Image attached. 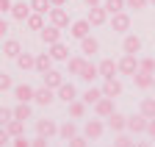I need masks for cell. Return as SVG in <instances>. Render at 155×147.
<instances>
[{"instance_id":"6da1fadb","label":"cell","mask_w":155,"mask_h":147,"mask_svg":"<svg viewBox=\"0 0 155 147\" xmlns=\"http://www.w3.org/2000/svg\"><path fill=\"white\" fill-rule=\"evenodd\" d=\"M116 67H119V75H136V72H139V58L133 56V53H125V56L116 61Z\"/></svg>"},{"instance_id":"7a4b0ae2","label":"cell","mask_w":155,"mask_h":147,"mask_svg":"<svg viewBox=\"0 0 155 147\" xmlns=\"http://www.w3.org/2000/svg\"><path fill=\"white\" fill-rule=\"evenodd\" d=\"M39 39H42L47 47L55 45V42H61V28H58V25H45L42 31H39Z\"/></svg>"},{"instance_id":"3957f363","label":"cell","mask_w":155,"mask_h":147,"mask_svg":"<svg viewBox=\"0 0 155 147\" xmlns=\"http://www.w3.org/2000/svg\"><path fill=\"white\" fill-rule=\"evenodd\" d=\"M50 25L67 28V25H69V11H67L64 6H53V8H50Z\"/></svg>"},{"instance_id":"277c9868","label":"cell","mask_w":155,"mask_h":147,"mask_svg":"<svg viewBox=\"0 0 155 147\" xmlns=\"http://www.w3.org/2000/svg\"><path fill=\"white\" fill-rule=\"evenodd\" d=\"M103 131H105V125H103V119H89V122L83 125V136H86L89 142H94V139H100V136H103Z\"/></svg>"},{"instance_id":"5b68a950","label":"cell","mask_w":155,"mask_h":147,"mask_svg":"<svg viewBox=\"0 0 155 147\" xmlns=\"http://www.w3.org/2000/svg\"><path fill=\"white\" fill-rule=\"evenodd\" d=\"M111 28H114L116 33H127V31H130V14H127V11L111 14Z\"/></svg>"},{"instance_id":"8992f818","label":"cell","mask_w":155,"mask_h":147,"mask_svg":"<svg viewBox=\"0 0 155 147\" xmlns=\"http://www.w3.org/2000/svg\"><path fill=\"white\" fill-rule=\"evenodd\" d=\"M94 111H97V117H100V119H108L114 111H116V108H114V97H100V100H97L94 103Z\"/></svg>"},{"instance_id":"52a82bcc","label":"cell","mask_w":155,"mask_h":147,"mask_svg":"<svg viewBox=\"0 0 155 147\" xmlns=\"http://www.w3.org/2000/svg\"><path fill=\"white\" fill-rule=\"evenodd\" d=\"M86 20H89L91 25H105V22H108V8H105V6H91Z\"/></svg>"},{"instance_id":"ba28073f","label":"cell","mask_w":155,"mask_h":147,"mask_svg":"<svg viewBox=\"0 0 155 147\" xmlns=\"http://www.w3.org/2000/svg\"><path fill=\"white\" fill-rule=\"evenodd\" d=\"M147 117L139 111V114H136V117H127V131L130 133H147Z\"/></svg>"},{"instance_id":"9c48e42d","label":"cell","mask_w":155,"mask_h":147,"mask_svg":"<svg viewBox=\"0 0 155 147\" xmlns=\"http://www.w3.org/2000/svg\"><path fill=\"white\" fill-rule=\"evenodd\" d=\"M14 97H17V103H31L36 97V89L28 83H19V86H14Z\"/></svg>"},{"instance_id":"30bf717a","label":"cell","mask_w":155,"mask_h":147,"mask_svg":"<svg viewBox=\"0 0 155 147\" xmlns=\"http://www.w3.org/2000/svg\"><path fill=\"white\" fill-rule=\"evenodd\" d=\"M55 97H58V95H55V89H50V86H39V89H36L33 103H39V105H50Z\"/></svg>"},{"instance_id":"8fae6325","label":"cell","mask_w":155,"mask_h":147,"mask_svg":"<svg viewBox=\"0 0 155 147\" xmlns=\"http://www.w3.org/2000/svg\"><path fill=\"white\" fill-rule=\"evenodd\" d=\"M108 128L114 133H122V131H127V117L125 114H119V111H114L111 117H108Z\"/></svg>"},{"instance_id":"7c38bea8","label":"cell","mask_w":155,"mask_h":147,"mask_svg":"<svg viewBox=\"0 0 155 147\" xmlns=\"http://www.w3.org/2000/svg\"><path fill=\"white\" fill-rule=\"evenodd\" d=\"M31 11H33V8H31V3H25V0H22V3H14L8 14L14 17V20H19V22H25L28 17H31Z\"/></svg>"},{"instance_id":"4fadbf2b","label":"cell","mask_w":155,"mask_h":147,"mask_svg":"<svg viewBox=\"0 0 155 147\" xmlns=\"http://www.w3.org/2000/svg\"><path fill=\"white\" fill-rule=\"evenodd\" d=\"M42 78H45V86H50V89H55V92L67 83V81H64V75H61V72H55V69H47Z\"/></svg>"},{"instance_id":"5bb4252c","label":"cell","mask_w":155,"mask_h":147,"mask_svg":"<svg viewBox=\"0 0 155 147\" xmlns=\"http://www.w3.org/2000/svg\"><path fill=\"white\" fill-rule=\"evenodd\" d=\"M47 53L53 56V61H67V58H69V47H67L64 42H55V45H50V47H47Z\"/></svg>"},{"instance_id":"9a60e30c","label":"cell","mask_w":155,"mask_h":147,"mask_svg":"<svg viewBox=\"0 0 155 147\" xmlns=\"http://www.w3.org/2000/svg\"><path fill=\"white\" fill-rule=\"evenodd\" d=\"M36 133L50 139V136H55V133H58V125H55L53 119H39V122H36Z\"/></svg>"},{"instance_id":"2e32d148","label":"cell","mask_w":155,"mask_h":147,"mask_svg":"<svg viewBox=\"0 0 155 147\" xmlns=\"http://www.w3.org/2000/svg\"><path fill=\"white\" fill-rule=\"evenodd\" d=\"M89 31H91V22H89V20H75L69 33L75 36V39H86V36H89Z\"/></svg>"},{"instance_id":"e0dca14e","label":"cell","mask_w":155,"mask_h":147,"mask_svg":"<svg viewBox=\"0 0 155 147\" xmlns=\"http://www.w3.org/2000/svg\"><path fill=\"white\" fill-rule=\"evenodd\" d=\"M152 81H155V75H152V72H144V69H139V72L133 75L136 89H150V86H152Z\"/></svg>"},{"instance_id":"ac0fdd59","label":"cell","mask_w":155,"mask_h":147,"mask_svg":"<svg viewBox=\"0 0 155 147\" xmlns=\"http://www.w3.org/2000/svg\"><path fill=\"white\" fill-rule=\"evenodd\" d=\"M103 95H105V97H119V95H122V83L116 81V78H108V81L103 83Z\"/></svg>"},{"instance_id":"d6986e66","label":"cell","mask_w":155,"mask_h":147,"mask_svg":"<svg viewBox=\"0 0 155 147\" xmlns=\"http://www.w3.org/2000/svg\"><path fill=\"white\" fill-rule=\"evenodd\" d=\"M19 53H22V45H19L17 39H6L3 42V56L6 58H17Z\"/></svg>"},{"instance_id":"ffe728a7","label":"cell","mask_w":155,"mask_h":147,"mask_svg":"<svg viewBox=\"0 0 155 147\" xmlns=\"http://www.w3.org/2000/svg\"><path fill=\"white\" fill-rule=\"evenodd\" d=\"M97 67H100V78H105V81H108V78H114L116 72H119V67H116L111 58H103V61L97 64Z\"/></svg>"},{"instance_id":"44dd1931","label":"cell","mask_w":155,"mask_h":147,"mask_svg":"<svg viewBox=\"0 0 155 147\" xmlns=\"http://www.w3.org/2000/svg\"><path fill=\"white\" fill-rule=\"evenodd\" d=\"M122 50L136 56V53L141 50V39H139V36H133V33H127V36H125V42H122Z\"/></svg>"},{"instance_id":"7402d4cb","label":"cell","mask_w":155,"mask_h":147,"mask_svg":"<svg viewBox=\"0 0 155 147\" xmlns=\"http://www.w3.org/2000/svg\"><path fill=\"white\" fill-rule=\"evenodd\" d=\"M55 95H58V100H64L67 105H69L72 100H78V92H75V86H72V83H64L61 89L55 92Z\"/></svg>"},{"instance_id":"603a6c76","label":"cell","mask_w":155,"mask_h":147,"mask_svg":"<svg viewBox=\"0 0 155 147\" xmlns=\"http://www.w3.org/2000/svg\"><path fill=\"white\" fill-rule=\"evenodd\" d=\"M58 136H61L64 142H69V139H75V136H78V125L67 119L64 125H58Z\"/></svg>"},{"instance_id":"cb8c5ba5","label":"cell","mask_w":155,"mask_h":147,"mask_svg":"<svg viewBox=\"0 0 155 147\" xmlns=\"http://www.w3.org/2000/svg\"><path fill=\"white\" fill-rule=\"evenodd\" d=\"M97 50H100V42H97L94 36H86V39H81V53H83V56H94Z\"/></svg>"},{"instance_id":"d4e9b609","label":"cell","mask_w":155,"mask_h":147,"mask_svg":"<svg viewBox=\"0 0 155 147\" xmlns=\"http://www.w3.org/2000/svg\"><path fill=\"white\" fill-rule=\"evenodd\" d=\"M47 69H53V56H50V53H39V56H36V72L45 75Z\"/></svg>"},{"instance_id":"484cf974","label":"cell","mask_w":155,"mask_h":147,"mask_svg":"<svg viewBox=\"0 0 155 147\" xmlns=\"http://www.w3.org/2000/svg\"><path fill=\"white\" fill-rule=\"evenodd\" d=\"M67 64H69V75H78V78H81V72L86 67V58L83 56H72V58H67Z\"/></svg>"},{"instance_id":"4316f807","label":"cell","mask_w":155,"mask_h":147,"mask_svg":"<svg viewBox=\"0 0 155 147\" xmlns=\"http://www.w3.org/2000/svg\"><path fill=\"white\" fill-rule=\"evenodd\" d=\"M94 78H100V67H97V64H91V61H86V67H83V72H81V81L91 83Z\"/></svg>"},{"instance_id":"83f0119b","label":"cell","mask_w":155,"mask_h":147,"mask_svg":"<svg viewBox=\"0 0 155 147\" xmlns=\"http://www.w3.org/2000/svg\"><path fill=\"white\" fill-rule=\"evenodd\" d=\"M69 117L72 119H83L86 117V103L83 100H72L69 103Z\"/></svg>"},{"instance_id":"f1b7e54d","label":"cell","mask_w":155,"mask_h":147,"mask_svg":"<svg viewBox=\"0 0 155 147\" xmlns=\"http://www.w3.org/2000/svg\"><path fill=\"white\" fill-rule=\"evenodd\" d=\"M25 25H28L31 31H42V28H45V14H39V11H31V17L25 20Z\"/></svg>"},{"instance_id":"f546056e","label":"cell","mask_w":155,"mask_h":147,"mask_svg":"<svg viewBox=\"0 0 155 147\" xmlns=\"http://www.w3.org/2000/svg\"><path fill=\"white\" fill-rule=\"evenodd\" d=\"M17 67L19 69H36V56H31V53H19V56H17Z\"/></svg>"},{"instance_id":"4dcf8cb0","label":"cell","mask_w":155,"mask_h":147,"mask_svg":"<svg viewBox=\"0 0 155 147\" xmlns=\"http://www.w3.org/2000/svg\"><path fill=\"white\" fill-rule=\"evenodd\" d=\"M6 131H8V133H11L14 139H17V136H25V122H22V119H17V117H14V119H11L8 125H6Z\"/></svg>"},{"instance_id":"1f68e13d","label":"cell","mask_w":155,"mask_h":147,"mask_svg":"<svg viewBox=\"0 0 155 147\" xmlns=\"http://www.w3.org/2000/svg\"><path fill=\"white\" fill-rule=\"evenodd\" d=\"M139 111H141L147 119H152V117H155V97H144L141 105H139Z\"/></svg>"},{"instance_id":"d6a6232c","label":"cell","mask_w":155,"mask_h":147,"mask_svg":"<svg viewBox=\"0 0 155 147\" xmlns=\"http://www.w3.org/2000/svg\"><path fill=\"white\" fill-rule=\"evenodd\" d=\"M103 6L108 8V14H119V11H125V8H127V0H105Z\"/></svg>"},{"instance_id":"836d02e7","label":"cell","mask_w":155,"mask_h":147,"mask_svg":"<svg viewBox=\"0 0 155 147\" xmlns=\"http://www.w3.org/2000/svg\"><path fill=\"white\" fill-rule=\"evenodd\" d=\"M100 97H103V89H94V86H89V89H86V95H83V103H86V105H94Z\"/></svg>"},{"instance_id":"e575fe53","label":"cell","mask_w":155,"mask_h":147,"mask_svg":"<svg viewBox=\"0 0 155 147\" xmlns=\"http://www.w3.org/2000/svg\"><path fill=\"white\" fill-rule=\"evenodd\" d=\"M14 117L17 119H31V103H17V108H14Z\"/></svg>"},{"instance_id":"d590c367","label":"cell","mask_w":155,"mask_h":147,"mask_svg":"<svg viewBox=\"0 0 155 147\" xmlns=\"http://www.w3.org/2000/svg\"><path fill=\"white\" fill-rule=\"evenodd\" d=\"M31 8H33V11H39V14H50L53 3H50V0H31Z\"/></svg>"},{"instance_id":"8d00e7d4","label":"cell","mask_w":155,"mask_h":147,"mask_svg":"<svg viewBox=\"0 0 155 147\" xmlns=\"http://www.w3.org/2000/svg\"><path fill=\"white\" fill-rule=\"evenodd\" d=\"M11 119H14V108H6V105H0V128H6Z\"/></svg>"},{"instance_id":"74e56055","label":"cell","mask_w":155,"mask_h":147,"mask_svg":"<svg viewBox=\"0 0 155 147\" xmlns=\"http://www.w3.org/2000/svg\"><path fill=\"white\" fill-rule=\"evenodd\" d=\"M114 147H133V139L122 131V133H116V139H114Z\"/></svg>"},{"instance_id":"f35d334b","label":"cell","mask_w":155,"mask_h":147,"mask_svg":"<svg viewBox=\"0 0 155 147\" xmlns=\"http://www.w3.org/2000/svg\"><path fill=\"white\" fill-rule=\"evenodd\" d=\"M139 69L152 72V75H155V58H139Z\"/></svg>"},{"instance_id":"ab89813d","label":"cell","mask_w":155,"mask_h":147,"mask_svg":"<svg viewBox=\"0 0 155 147\" xmlns=\"http://www.w3.org/2000/svg\"><path fill=\"white\" fill-rule=\"evenodd\" d=\"M8 89H14V81H11V75L0 72V92H8Z\"/></svg>"},{"instance_id":"60d3db41","label":"cell","mask_w":155,"mask_h":147,"mask_svg":"<svg viewBox=\"0 0 155 147\" xmlns=\"http://www.w3.org/2000/svg\"><path fill=\"white\" fill-rule=\"evenodd\" d=\"M67 147H89V139H86V136H81V133H78L75 139H69V142H67Z\"/></svg>"},{"instance_id":"b9f144b4","label":"cell","mask_w":155,"mask_h":147,"mask_svg":"<svg viewBox=\"0 0 155 147\" xmlns=\"http://www.w3.org/2000/svg\"><path fill=\"white\" fill-rule=\"evenodd\" d=\"M150 6V0H127V8H136V11H141Z\"/></svg>"},{"instance_id":"7bdbcfd3","label":"cell","mask_w":155,"mask_h":147,"mask_svg":"<svg viewBox=\"0 0 155 147\" xmlns=\"http://www.w3.org/2000/svg\"><path fill=\"white\" fill-rule=\"evenodd\" d=\"M11 139H14V136H11L8 131H6V128H0V147H3V144H8Z\"/></svg>"},{"instance_id":"ee69618b","label":"cell","mask_w":155,"mask_h":147,"mask_svg":"<svg viewBox=\"0 0 155 147\" xmlns=\"http://www.w3.org/2000/svg\"><path fill=\"white\" fill-rule=\"evenodd\" d=\"M11 144H14V147H31V142H28L25 136H17V139H11Z\"/></svg>"},{"instance_id":"f6af8a7d","label":"cell","mask_w":155,"mask_h":147,"mask_svg":"<svg viewBox=\"0 0 155 147\" xmlns=\"http://www.w3.org/2000/svg\"><path fill=\"white\" fill-rule=\"evenodd\" d=\"M31 147H47V136H36L31 142Z\"/></svg>"},{"instance_id":"bcb514c9","label":"cell","mask_w":155,"mask_h":147,"mask_svg":"<svg viewBox=\"0 0 155 147\" xmlns=\"http://www.w3.org/2000/svg\"><path fill=\"white\" fill-rule=\"evenodd\" d=\"M147 136H150V139H155V117L147 122Z\"/></svg>"},{"instance_id":"7dc6e473","label":"cell","mask_w":155,"mask_h":147,"mask_svg":"<svg viewBox=\"0 0 155 147\" xmlns=\"http://www.w3.org/2000/svg\"><path fill=\"white\" fill-rule=\"evenodd\" d=\"M11 0H0V14H6V11H11Z\"/></svg>"},{"instance_id":"c3c4849f","label":"cell","mask_w":155,"mask_h":147,"mask_svg":"<svg viewBox=\"0 0 155 147\" xmlns=\"http://www.w3.org/2000/svg\"><path fill=\"white\" fill-rule=\"evenodd\" d=\"M6 33H8V22L3 20V17H0V39H3V36H6Z\"/></svg>"},{"instance_id":"681fc988","label":"cell","mask_w":155,"mask_h":147,"mask_svg":"<svg viewBox=\"0 0 155 147\" xmlns=\"http://www.w3.org/2000/svg\"><path fill=\"white\" fill-rule=\"evenodd\" d=\"M83 3H86V6L91 8V6H100V3H103V0H83Z\"/></svg>"},{"instance_id":"f907efd6","label":"cell","mask_w":155,"mask_h":147,"mask_svg":"<svg viewBox=\"0 0 155 147\" xmlns=\"http://www.w3.org/2000/svg\"><path fill=\"white\" fill-rule=\"evenodd\" d=\"M50 3H53V6H67L69 0H50Z\"/></svg>"},{"instance_id":"816d5d0a","label":"cell","mask_w":155,"mask_h":147,"mask_svg":"<svg viewBox=\"0 0 155 147\" xmlns=\"http://www.w3.org/2000/svg\"><path fill=\"white\" fill-rule=\"evenodd\" d=\"M133 147H147V144L144 142H133Z\"/></svg>"},{"instance_id":"f5cc1de1","label":"cell","mask_w":155,"mask_h":147,"mask_svg":"<svg viewBox=\"0 0 155 147\" xmlns=\"http://www.w3.org/2000/svg\"><path fill=\"white\" fill-rule=\"evenodd\" d=\"M150 6H155V0H150Z\"/></svg>"},{"instance_id":"db71d44e","label":"cell","mask_w":155,"mask_h":147,"mask_svg":"<svg viewBox=\"0 0 155 147\" xmlns=\"http://www.w3.org/2000/svg\"><path fill=\"white\" fill-rule=\"evenodd\" d=\"M152 89H155V81H152Z\"/></svg>"}]
</instances>
